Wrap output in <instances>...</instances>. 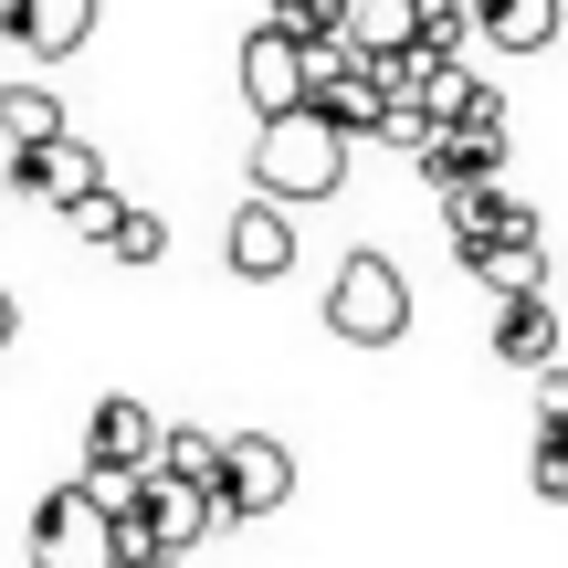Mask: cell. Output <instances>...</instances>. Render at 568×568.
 Returning a JSON list of instances; mask_svg holds the SVG:
<instances>
[{"label":"cell","instance_id":"6da1fadb","mask_svg":"<svg viewBox=\"0 0 568 568\" xmlns=\"http://www.w3.org/2000/svg\"><path fill=\"white\" fill-rule=\"evenodd\" d=\"M347 180V138L326 116H274L264 138H253V201H326V190Z\"/></svg>","mask_w":568,"mask_h":568},{"label":"cell","instance_id":"7a4b0ae2","mask_svg":"<svg viewBox=\"0 0 568 568\" xmlns=\"http://www.w3.org/2000/svg\"><path fill=\"white\" fill-rule=\"evenodd\" d=\"M326 326H337L347 347H389V337L410 326V284H400V264H389V253H347L337 284H326Z\"/></svg>","mask_w":568,"mask_h":568},{"label":"cell","instance_id":"3957f363","mask_svg":"<svg viewBox=\"0 0 568 568\" xmlns=\"http://www.w3.org/2000/svg\"><path fill=\"white\" fill-rule=\"evenodd\" d=\"M284 495H295V453H284L274 432H232V443H222V474H211V506L243 527V516H274Z\"/></svg>","mask_w":568,"mask_h":568},{"label":"cell","instance_id":"277c9868","mask_svg":"<svg viewBox=\"0 0 568 568\" xmlns=\"http://www.w3.org/2000/svg\"><path fill=\"white\" fill-rule=\"evenodd\" d=\"M32 568H116V527H105L74 485H53L32 506Z\"/></svg>","mask_w":568,"mask_h":568},{"label":"cell","instance_id":"5b68a950","mask_svg":"<svg viewBox=\"0 0 568 568\" xmlns=\"http://www.w3.org/2000/svg\"><path fill=\"white\" fill-rule=\"evenodd\" d=\"M11 190H21V201H42V211H74V201H95V190H105V159L63 126V138H42V148H11Z\"/></svg>","mask_w":568,"mask_h":568},{"label":"cell","instance_id":"8992f818","mask_svg":"<svg viewBox=\"0 0 568 568\" xmlns=\"http://www.w3.org/2000/svg\"><path fill=\"white\" fill-rule=\"evenodd\" d=\"M305 95H316V53H295L284 32H253L243 42V105L253 116H305Z\"/></svg>","mask_w":568,"mask_h":568},{"label":"cell","instance_id":"52a82bcc","mask_svg":"<svg viewBox=\"0 0 568 568\" xmlns=\"http://www.w3.org/2000/svg\"><path fill=\"white\" fill-rule=\"evenodd\" d=\"M222 264L243 284H274L284 264H295V211H284V201H243L232 232H222Z\"/></svg>","mask_w":568,"mask_h":568},{"label":"cell","instance_id":"ba28073f","mask_svg":"<svg viewBox=\"0 0 568 568\" xmlns=\"http://www.w3.org/2000/svg\"><path fill=\"white\" fill-rule=\"evenodd\" d=\"M159 410H148V400H126V389H116V400H95V422H84V464H116V474H148V464H159Z\"/></svg>","mask_w":568,"mask_h":568},{"label":"cell","instance_id":"9c48e42d","mask_svg":"<svg viewBox=\"0 0 568 568\" xmlns=\"http://www.w3.org/2000/svg\"><path fill=\"white\" fill-rule=\"evenodd\" d=\"M443 232H453V253H485V243H506V232H537V211L527 201H506L495 180H464V190H443Z\"/></svg>","mask_w":568,"mask_h":568},{"label":"cell","instance_id":"30bf717a","mask_svg":"<svg viewBox=\"0 0 568 568\" xmlns=\"http://www.w3.org/2000/svg\"><path fill=\"white\" fill-rule=\"evenodd\" d=\"M0 32L53 63V53H74V42L95 32V0H0Z\"/></svg>","mask_w":568,"mask_h":568},{"label":"cell","instance_id":"8fae6325","mask_svg":"<svg viewBox=\"0 0 568 568\" xmlns=\"http://www.w3.org/2000/svg\"><path fill=\"white\" fill-rule=\"evenodd\" d=\"M464 274L485 284L495 305H527V295H548V243H537V232H506V243H485Z\"/></svg>","mask_w":568,"mask_h":568},{"label":"cell","instance_id":"7c38bea8","mask_svg":"<svg viewBox=\"0 0 568 568\" xmlns=\"http://www.w3.org/2000/svg\"><path fill=\"white\" fill-rule=\"evenodd\" d=\"M474 32L495 53H548L558 42V0H474Z\"/></svg>","mask_w":568,"mask_h":568},{"label":"cell","instance_id":"4fadbf2b","mask_svg":"<svg viewBox=\"0 0 568 568\" xmlns=\"http://www.w3.org/2000/svg\"><path fill=\"white\" fill-rule=\"evenodd\" d=\"M422 42V11L410 0H347V53L358 63H389V53H410Z\"/></svg>","mask_w":568,"mask_h":568},{"label":"cell","instance_id":"5bb4252c","mask_svg":"<svg viewBox=\"0 0 568 568\" xmlns=\"http://www.w3.org/2000/svg\"><path fill=\"white\" fill-rule=\"evenodd\" d=\"M495 358H506V368H548L558 358V305L548 295L506 305V316H495Z\"/></svg>","mask_w":568,"mask_h":568},{"label":"cell","instance_id":"9a60e30c","mask_svg":"<svg viewBox=\"0 0 568 568\" xmlns=\"http://www.w3.org/2000/svg\"><path fill=\"white\" fill-rule=\"evenodd\" d=\"M63 138V95L53 84H0V148H42Z\"/></svg>","mask_w":568,"mask_h":568},{"label":"cell","instance_id":"2e32d148","mask_svg":"<svg viewBox=\"0 0 568 568\" xmlns=\"http://www.w3.org/2000/svg\"><path fill=\"white\" fill-rule=\"evenodd\" d=\"M148 474H169V485H211V474H222V432L169 422V432H159V464H148Z\"/></svg>","mask_w":568,"mask_h":568},{"label":"cell","instance_id":"e0dca14e","mask_svg":"<svg viewBox=\"0 0 568 568\" xmlns=\"http://www.w3.org/2000/svg\"><path fill=\"white\" fill-rule=\"evenodd\" d=\"M264 32H284L295 53H337V42H347V0H274Z\"/></svg>","mask_w":568,"mask_h":568},{"label":"cell","instance_id":"ac0fdd59","mask_svg":"<svg viewBox=\"0 0 568 568\" xmlns=\"http://www.w3.org/2000/svg\"><path fill=\"white\" fill-rule=\"evenodd\" d=\"M410 11H422L432 53H464V42H474V0H410Z\"/></svg>","mask_w":568,"mask_h":568},{"label":"cell","instance_id":"d6986e66","mask_svg":"<svg viewBox=\"0 0 568 568\" xmlns=\"http://www.w3.org/2000/svg\"><path fill=\"white\" fill-rule=\"evenodd\" d=\"M105 253H116V264H159V253H169V222H159V211H126Z\"/></svg>","mask_w":568,"mask_h":568},{"label":"cell","instance_id":"ffe728a7","mask_svg":"<svg viewBox=\"0 0 568 568\" xmlns=\"http://www.w3.org/2000/svg\"><path fill=\"white\" fill-rule=\"evenodd\" d=\"M527 485L548 495V506H568V432H537V464H527Z\"/></svg>","mask_w":568,"mask_h":568},{"label":"cell","instance_id":"44dd1931","mask_svg":"<svg viewBox=\"0 0 568 568\" xmlns=\"http://www.w3.org/2000/svg\"><path fill=\"white\" fill-rule=\"evenodd\" d=\"M63 222H74L84 243H116V222H126V201H116V190H95V201H74V211H63Z\"/></svg>","mask_w":568,"mask_h":568},{"label":"cell","instance_id":"7402d4cb","mask_svg":"<svg viewBox=\"0 0 568 568\" xmlns=\"http://www.w3.org/2000/svg\"><path fill=\"white\" fill-rule=\"evenodd\" d=\"M379 138L400 148V159H422V148H432V116H422V105H389V116H379Z\"/></svg>","mask_w":568,"mask_h":568},{"label":"cell","instance_id":"603a6c76","mask_svg":"<svg viewBox=\"0 0 568 568\" xmlns=\"http://www.w3.org/2000/svg\"><path fill=\"white\" fill-rule=\"evenodd\" d=\"M537 432H568V368H537Z\"/></svg>","mask_w":568,"mask_h":568},{"label":"cell","instance_id":"cb8c5ba5","mask_svg":"<svg viewBox=\"0 0 568 568\" xmlns=\"http://www.w3.org/2000/svg\"><path fill=\"white\" fill-rule=\"evenodd\" d=\"M11 326H21V316H11V295H0V347H11Z\"/></svg>","mask_w":568,"mask_h":568},{"label":"cell","instance_id":"d4e9b609","mask_svg":"<svg viewBox=\"0 0 568 568\" xmlns=\"http://www.w3.org/2000/svg\"><path fill=\"white\" fill-rule=\"evenodd\" d=\"M0 190H11V148H0Z\"/></svg>","mask_w":568,"mask_h":568},{"label":"cell","instance_id":"484cf974","mask_svg":"<svg viewBox=\"0 0 568 568\" xmlns=\"http://www.w3.org/2000/svg\"><path fill=\"white\" fill-rule=\"evenodd\" d=\"M148 568H180V558H148Z\"/></svg>","mask_w":568,"mask_h":568}]
</instances>
